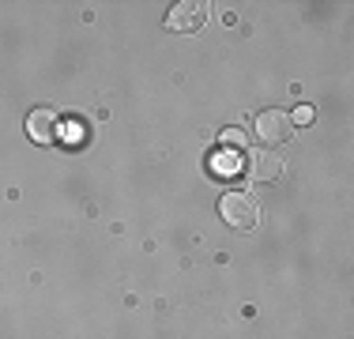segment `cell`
I'll return each mask as SVG.
<instances>
[{
  "label": "cell",
  "instance_id": "cell-2",
  "mask_svg": "<svg viewBox=\"0 0 354 339\" xmlns=\"http://www.w3.org/2000/svg\"><path fill=\"white\" fill-rule=\"evenodd\" d=\"M257 136L268 143V147H275V143H286L294 136V125H290V113H283V109H264V113L257 117Z\"/></svg>",
  "mask_w": 354,
  "mask_h": 339
},
{
  "label": "cell",
  "instance_id": "cell-4",
  "mask_svg": "<svg viewBox=\"0 0 354 339\" xmlns=\"http://www.w3.org/2000/svg\"><path fill=\"white\" fill-rule=\"evenodd\" d=\"M27 136L35 143H53L57 140V113L53 109H30V117H27Z\"/></svg>",
  "mask_w": 354,
  "mask_h": 339
},
{
  "label": "cell",
  "instance_id": "cell-3",
  "mask_svg": "<svg viewBox=\"0 0 354 339\" xmlns=\"http://www.w3.org/2000/svg\"><path fill=\"white\" fill-rule=\"evenodd\" d=\"M207 23V4L200 0H185V4H174L170 15H166V27L170 30H181V34H192Z\"/></svg>",
  "mask_w": 354,
  "mask_h": 339
},
{
  "label": "cell",
  "instance_id": "cell-7",
  "mask_svg": "<svg viewBox=\"0 0 354 339\" xmlns=\"http://www.w3.org/2000/svg\"><path fill=\"white\" fill-rule=\"evenodd\" d=\"M223 147H226V151H238V155H241V151L249 147V136L241 132V129H226V132H223Z\"/></svg>",
  "mask_w": 354,
  "mask_h": 339
},
{
  "label": "cell",
  "instance_id": "cell-5",
  "mask_svg": "<svg viewBox=\"0 0 354 339\" xmlns=\"http://www.w3.org/2000/svg\"><path fill=\"white\" fill-rule=\"evenodd\" d=\"M249 174L257 181H275L283 174V158H275L272 151H252L249 155Z\"/></svg>",
  "mask_w": 354,
  "mask_h": 339
},
{
  "label": "cell",
  "instance_id": "cell-6",
  "mask_svg": "<svg viewBox=\"0 0 354 339\" xmlns=\"http://www.w3.org/2000/svg\"><path fill=\"white\" fill-rule=\"evenodd\" d=\"M212 170H215V174L218 177H230V174H238V170H241V155H238V151H218V155L212 158Z\"/></svg>",
  "mask_w": 354,
  "mask_h": 339
},
{
  "label": "cell",
  "instance_id": "cell-8",
  "mask_svg": "<svg viewBox=\"0 0 354 339\" xmlns=\"http://www.w3.org/2000/svg\"><path fill=\"white\" fill-rule=\"evenodd\" d=\"M309 121H313V106H298L290 113V125H309Z\"/></svg>",
  "mask_w": 354,
  "mask_h": 339
},
{
  "label": "cell",
  "instance_id": "cell-1",
  "mask_svg": "<svg viewBox=\"0 0 354 339\" xmlns=\"http://www.w3.org/2000/svg\"><path fill=\"white\" fill-rule=\"evenodd\" d=\"M218 215H223L234 230H252L257 219H260V208L249 192H226V196L218 200Z\"/></svg>",
  "mask_w": 354,
  "mask_h": 339
}]
</instances>
